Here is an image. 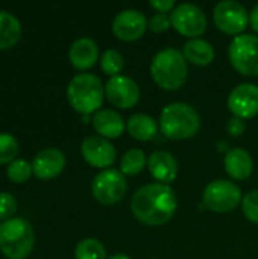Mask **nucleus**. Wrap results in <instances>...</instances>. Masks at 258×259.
I'll return each mask as SVG.
<instances>
[{
  "instance_id": "nucleus-1",
  "label": "nucleus",
  "mask_w": 258,
  "mask_h": 259,
  "mask_svg": "<svg viewBox=\"0 0 258 259\" xmlns=\"http://www.w3.org/2000/svg\"><path fill=\"white\" fill-rule=\"evenodd\" d=\"M178 208V200L164 184H149L135 191L131 199V211L138 222L148 226H161L172 220Z\"/></svg>"
},
{
  "instance_id": "nucleus-2",
  "label": "nucleus",
  "mask_w": 258,
  "mask_h": 259,
  "mask_svg": "<svg viewBox=\"0 0 258 259\" xmlns=\"http://www.w3.org/2000/svg\"><path fill=\"white\" fill-rule=\"evenodd\" d=\"M151 76L154 82L166 91L179 90L186 83L189 76L187 59L184 53L172 47L160 50L152 58Z\"/></svg>"
},
{
  "instance_id": "nucleus-3",
  "label": "nucleus",
  "mask_w": 258,
  "mask_h": 259,
  "mask_svg": "<svg viewBox=\"0 0 258 259\" xmlns=\"http://www.w3.org/2000/svg\"><path fill=\"white\" fill-rule=\"evenodd\" d=\"M201 127V117L198 111L182 102L169 103L160 115V129L164 137L181 141L195 137Z\"/></svg>"
},
{
  "instance_id": "nucleus-4",
  "label": "nucleus",
  "mask_w": 258,
  "mask_h": 259,
  "mask_svg": "<svg viewBox=\"0 0 258 259\" xmlns=\"http://www.w3.org/2000/svg\"><path fill=\"white\" fill-rule=\"evenodd\" d=\"M105 97L102 80L91 73L76 74L67 87V99L70 106L81 115H90L100 111Z\"/></svg>"
},
{
  "instance_id": "nucleus-5",
  "label": "nucleus",
  "mask_w": 258,
  "mask_h": 259,
  "mask_svg": "<svg viewBox=\"0 0 258 259\" xmlns=\"http://www.w3.org/2000/svg\"><path fill=\"white\" fill-rule=\"evenodd\" d=\"M35 246V234L32 225L14 217L0 223V252L8 259H24L30 255Z\"/></svg>"
},
{
  "instance_id": "nucleus-6",
  "label": "nucleus",
  "mask_w": 258,
  "mask_h": 259,
  "mask_svg": "<svg viewBox=\"0 0 258 259\" xmlns=\"http://www.w3.org/2000/svg\"><path fill=\"white\" fill-rule=\"evenodd\" d=\"M243 200L242 190L231 181L217 179L210 182L202 194L204 206L213 212L225 214L234 211Z\"/></svg>"
},
{
  "instance_id": "nucleus-7",
  "label": "nucleus",
  "mask_w": 258,
  "mask_h": 259,
  "mask_svg": "<svg viewBox=\"0 0 258 259\" xmlns=\"http://www.w3.org/2000/svg\"><path fill=\"white\" fill-rule=\"evenodd\" d=\"M231 65L243 76H258V36L242 33L236 36L228 49Z\"/></svg>"
},
{
  "instance_id": "nucleus-8",
  "label": "nucleus",
  "mask_w": 258,
  "mask_h": 259,
  "mask_svg": "<svg viewBox=\"0 0 258 259\" xmlns=\"http://www.w3.org/2000/svg\"><path fill=\"white\" fill-rule=\"evenodd\" d=\"M128 191V182L125 175L116 168H106L99 171L91 182L93 197L105 205L111 206L119 203Z\"/></svg>"
},
{
  "instance_id": "nucleus-9",
  "label": "nucleus",
  "mask_w": 258,
  "mask_h": 259,
  "mask_svg": "<svg viewBox=\"0 0 258 259\" xmlns=\"http://www.w3.org/2000/svg\"><path fill=\"white\" fill-rule=\"evenodd\" d=\"M213 20L217 29L234 38L242 35L249 23L246 8L236 0H222L214 6Z\"/></svg>"
},
{
  "instance_id": "nucleus-10",
  "label": "nucleus",
  "mask_w": 258,
  "mask_h": 259,
  "mask_svg": "<svg viewBox=\"0 0 258 259\" xmlns=\"http://www.w3.org/2000/svg\"><path fill=\"white\" fill-rule=\"evenodd\" d=\"M170 20H172V27L182 36H187L190 39H196L198 36L204 35L207 30L205 12L193 3L178 5L172 11Z\"/></svg>"
},
{
  "instance_id": "nucleus-11",
  "label": "nucleus",
  "mask_w": 258,
  "mask_h": 259,
  "mask_svg": "<svg viewBox=\"0 0 258 259\" xmlns=\"http://www.w3.org/2000/svg\"><path fill=\"white\" fill-rule=\"evenodd\" d=\"M105 97L119 109H129L140 100V88L135 80L128 76H114L105 85Z\"/></svg>"
},
{
  "instance_id": "nucleus-12",
  "label": "nucleus",
  "mask_w": 258,
  "mask_h": 259,
  "mask_svg": "<svg viewBox=\"0 0 258 259\" xmlns=\"http://www.w3.org/2000/svg\"><path fill=\"white\" fill-rule=\"evenodd\" d=\"M148 24H149L148 18L141 11L125 9V11H120L114 17L111 29H113V33L119 39L132 42V41L140 39L144 35L146 29L149 27Z\"/></svg>"
},
{
  "instance_id": "nucleus-13",
  "label": "nucleus",
  "mask_w": 258,
  "mask_h": 259,
  "mask_svg": "<svg viewBox=\"0 0 258 259\" xmlns=\"http://www.w3.org/2000/svg\"><path fill=\"white\" fill-rule=\"evenodd\" d=\"M81 153L85 162H88L91 167L103 170L111 168L117 158V150L111 141L99 135L87 137L81 144Z\"/></svg>"
},
{
  "instance_id": "nucleus-14",
  "label": "nucleus",
  "mask_w": 258,
  "mask_h": 259,
  "mask_svg": "<svg viewBox=\"0 0 258 259\" xmlns=\"http://www.w3.org/2000/svg\"><path fill=\"white\" fill-rule=\"evenodd\" d=\"M228 109L240 120L254 118L258 114V87L254 83H239L228 96Z\"/></svg>"
},
{
  "instance_id": "nucleus-15",
  "label": "nucleus",
  "mask_w": 258,
  "mask_h": 259,
  "mask_svg": "<svg viewBox=\"0 0 258 259\" xmlns=\"http://www.w3.org/2000/svg\"><path fill=\"white\" fill-rule=\"evenodd\" d=\"M65 167V156L59 149L49 147L38 152L32 161L33 176L41 181H50L62 173Z\"/></svg>"
},
{
  "instance_id": "nucleus-16",
  "label": "nucleus",
  "mask_w": 258,
  "mask_h": 259,
  "mask_svg": "<svg viewBox=\"0 0 258 259\" xmlns=\"http://www.w3.org/2000/svg\"><path fill=\"white\" fill-rule=\"evenodd\" d=\"M148 168L152 175V178L158 184L169 185L176 179L178 175V162L175 156L167 150H157L149 156Z\"/></svg>"
},
{
  "instance_id": "nucleus-17",
  "label": "nucleus",
  "mask_w": 258,
  "mask_h": 259,
  "mask_svg": "<svg viewBox=\"0 0 258 259\" xmlns=\"http://www.w3.org/2000/svg\"><path fill=\"white\" fill-rule=\"evenodd\" d=\"M68 59L76 70H88L94 67L99 59V46L88 36L78 38L70 46Z\"/></svg>"
},
{
  "instance_id": "nucleus-18",
  "label": "nucleus",
  "mask_w": 258,
  "mask_h": 259,
  "mask_svg": "<svg viewBox=\"0 0 258 259\" xmlns=\"http://www.w3.org/2000/svg\"><path fill=\"white\" fill-rule=\"evenodd\" d=\"M93 127L99 134V137L106 140L119 138L126 129V123L123 117L114 109H100L93 115Z\"/></svg>"
},
{
  "instance_id": "nucleus-19",
  "label": "nucleus",
  "mask_w": 258,
  "mask_h": 259,
  "mask_svg": "<svg viewBox=\"0 0 258 259\" xmlns=\"http://www.w3.org/2000/svg\"><path fill=\"white\" fill-rule=\"evenodd\" d=\"M225 170L234 181H245L252 175L254 161L245 149H231L225 155Z\"/></svg>"
},
{
  "instance_id": "nucleus-20",
  "label": "nucleus",
  "mask_w": 258,
  "mask_h": 259,
  "mask_svg": "<svg viewBox=\"0 0 258 259\" xmlns=\"http://www.w3.org/2000/svg\"><path fill=\"white\" fill-rule=\"evenodd\" d=\"M126 131L137 141H151L158 134V123L148 114H134L126 121Z\"/></svg>"
},
{
  "instance_id": "nucleus-21",
  "label": "nucleus",
  "mask_w": 258,
  "mask_h": 259,
  "mask_svg": "<svg viewBox=\"0 0 258 259\" xmlns=\"http://www.w3.org/2000/svg\"><path fill=\"white\" fill-rule=\"evenodd\" d=\"M182 53H184L187 62H192L195 65H199V67L210 65L214 61V55H216L213 46L202 38L189 39L184 44Z\"/></svg>"
},
{
  "instance_id": "nucleus-22",
  "label": "nucleus",
  "mask_w": 258,
  "mask_h": 259,
  "mask_svg": "<svg viewBox=\"0 0 258 259\" xmlns=\"http://www.w3.org/2000/svg\"><path fill=\"white\" fill-rule=\"evenodd\" d=\"M21 38V24L15 15L0 9V50H9Z\"/></svg>"
},
{
  "instance_id": "nucleus-23",
  "label": "nucleus",
  "mask_w": 258,
  "mask_h": 259,
  "mask_svg": "<svg viewBox=\"0 0 258 259\" xmlns=\"http://www.w3.org/2000/svg\"><path fill=\"white\" fill-rule=\"evenodd\" d=\"M148 161L149 159L141 149H131L123 155V158L120 161V171L125 176L140 175L146 168Z\"/></svg>"
},
{
  "instance_id": "nucleus-24",
  "label": "nucleus",
  "mask_w": 258,
  "mask_h": 259,
  "mask_svg": "<svg viewBox=\"0 0 258 259\" xmlns=\"http://www.w3.org/2000/svg\"><path fill=\"white\" fill-rule=\"evenodd\" d=\"M76 259H108L103 244L96 238H85L75 249Z\"/></svg>"
},
{
  "instance_id": "nucleus-25",
  "label": "nucleus",
  "mask_w": 258,
  "mask_h": 259,
  "mask_svg": "<svg viewBox=\"0 0 258 259\" xmlns=\"http://www.w3.org/2000/svg\"><path fill=\"white\" fill-rule=\"evenodd\" d=\"M125 67L123 55L116 49H106L100 56V68L105 74L114 77L119 76Z\"/></svg>"
},
{
  "instance_id": "nucleus-26",
  "label": "nucleus",
  "mask_w": 258,
  "mask_h": 259,
  "mask_svg": "<svg viewBox=\"0 0 258 259\" xmlns=\"http://www.w3.org/2000/svg\"><path fill=\"white\" fill-rule=\"evenodd\" d=\"M20 152V144L17 138L11 134L0 132V165L11 164L17 159Z\"/></svg>"
},
{
  "instance_id": "nucleus-27",
  "label": "nucleus",
  "mask_w": 258,
  "mask_h": 259,
  "mask_svg": "<svg viewBox=\"0 0 258 259\" xmlns=\"http://www.w3.org/2000/svg\"><path fill=\"white\" fill-rule=\"evenodd\" d=\"M33 175L32 171V164L26 159H15L8 165L6 176L11 182L14 184H24L29 181V178Z\"/></svg>"
},
{
  "instance_id": "nucleus-28",
  "label": "nucleus",
  "mask_w": 258,
  "mask_h": 259,
  "mask_svg": "<svg viewBox=\"0 0 258 259\" xmlns=\"http://www.w3.org/2000/svg\"><path fill=\"white\" fill-rule=\"evenodd\" d=\"M242 211L245 217L258 225V190L249 191L242 200Z\"/></svg>"
},
{
  "instance_id": "nucleus-29",
  "label": "nucleus",
  "mask_w": 258,
  "mask_h": 259,
  "mask_svg": "<svg viewBox=\"0 0 258 259\" xmlns=\"http://www.w3.org/2000/svg\"><path fill=\"white\" fill-rule=\"evenodd\" d=\"M17 212V199L6 191L0 193V222H6L9 219H14V214Z\"/></svg>"
},
{
  "instance_id": "nucleus-30",
  "label": "nucleus",
  "mask_w": 258,
  "mask_h": 259,
  "mask_svg": "<svg viewBox=\"0 0 258 259\" xmlns=\"http://www.w3.org/2000/svg\"><path fill=\"white\" fill-rule=\"evenodd\" d=\"M149 29L152 30V32H155V33H163V32H166L167 29H170V26H172V20H170V17L167 15V14H155V15H152L151 17V20H149Z\"/></svg>"
},
{
  "instance_id": "nucleus-31",
  "label": "nucleus",
  "mask_w": 258,
  "mask_h": 259,
  "mask_svg": "<svg viewBox=\"0 0 258 259\" xmlns=\"http://www.w3.org/2000/svg\"><path fill=\"white\" fill-rule=\"evenodd\" d=\"M246 129V124H245V120H240L237 117H233L228 120L227 123V131L231 137H240Z\"/></svg>"
},
{
  "instance_id": "nucleus-32",
  "label": "nucleus",
  "mask_w": 258,
  "mask_h": 259,
  "mask_svg": "<svg viewBox=\"0 0 258 259\" xmlns=\"http://www.w3.org/2000/svg\"><path fill=\"white\" fill-rule=\"evenodd\" d=\"M149 5L158 12V14H167L169 11H173L175 6V0H151Z\"/></svg>"
},
{
  "instance_id": "nucleus-33",
  "label": "nucleus",
  "mask_w": 258,
  "mask_h": 259,
  "mask_svg": "<svg viewBox=\"0 0 258 259\" xmlns=\"http://www.w3.org/2000/svg\"><path fill=\"white\" fill-rule=\"evenodd\" d=\"M249 24H251L252 30L258 33V5H255L252 8V11L249 12Z\"/></svg>"
},
{
  "instance_id": "nucleus-34",
  "label": "nucleus",
  "mask_w": 258,
  "mask_h": 259,
  "mask_svg": "<svg viewBox=\"0 0 258 259\" xmlns=\"http://www.w3.org/2000/svg\"><path fill=\"white\" fill-rule=\"evenodd\" d=\"M108 259H131L128 255H125V253H116V255H113V256H109Z\"/></svg>"
}]
</instances>
